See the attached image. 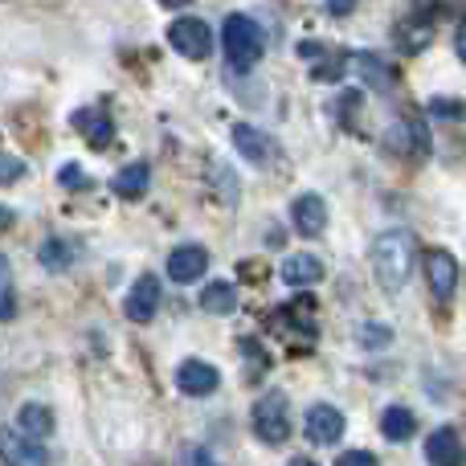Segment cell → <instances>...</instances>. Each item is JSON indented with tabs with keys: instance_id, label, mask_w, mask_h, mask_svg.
Listing matches in <instances>:
<instances>
[{
	"instance_id": "29",
	"label": "cell",
	"mask_w": 466,
	"mask_h": 466,
	"mask_svg": "<svg viewBox=\"0 0 466 466\" xmlns=\"http://www.w3.org/2000/svg\"><path fill=\"white\" fill-rule=\"evenodd\" d=\"M454 54H459L466 66V21H459V29H454Z\"/></svg>"
},
{
	"instance_id": "14",
	"label": "cell",
	"mask_w": 466,
	"mask_h": 466,
	"mask_svg": "<svg viewBox=\"0 0 466 466\" xmlns=\"http://www.w3.org/2000/svg\"><path fill=\"white\" fill-rule=\"evenodd\" d=\"M74 127L86 136L90 147H106L115 139V123L103 106H82V111H74Z\"/></svg>"
},
{
	"instance_id": "24",
	"label": "cell",
	"mask_w": 466,
	"mask_h": 466,
	"mask_svg": "<svg viewBox=\"0 0 466 466\" xmlns=\"http://www.w3.org/2000/svg\"><path fill=\"white\" fill-rule=\"evenodd\" d=\"M218 193H221V201H238V177H233V172H218Z\"/></svg>"
},
{
	"instance_id": "25",
	"label": "cell",
	"mask_w": 466,
	"mask_h": 466,
	"mask_svg": "<svg viewBox=\"0 0 466 466\" xmlns=\"http://www.w3.org/2000/svg\"><path fill=\"white\" fill-rule=\"evenodd\" d=\"M360 339H364V344H369V348H377V344H389V339H393V336H389V331L380 328V323H369V328L360 331Z\"/></svg>"
},
{
	"instance_id": "33",
	"label": "cell",
	"mask_w": 466,
	"mask_h": 466,
	"mask_svg": "<svg viewBox=\"0 0 466 466\" xmlns=\"http://www.w3.org/2000/svg\"><path fill=\"white\" fill-rule=\"evenodd\" d=\"M287 466H315L311 459H295V462H287Z\"/></svg>"
},
{
	"instance_id": "22",
	"label": "cell",
	"mask_w": 466,
	"mask_h": 466,
	"mask_svg": "<svg viewBox=\"0 0 466 466\" xmlns=\"http://www.w3.org/2000/svg\"><path fill=\"white\" fill-rule=\"evenodd\" d=\"M426 111H430V115H442V119H459V115H462V103H451V98H434Z\"/></svg>"
},
{
	"instance_id": "8",
	"label": "cell",
	"mask_w": 466,
	"mask_h": 466,
	"mask_svg": "<svg viewBox=\"0 0 466 466\" xmlns=\"http://www.w3.org/2000/svg\"><path fill=\"white\" fill-rule=\"evenodd\" d=\"M218 385H221V372L209 360H185L177 369V389L185 397H209L218 393Z\"/></svg>"
},
{
	"instance_id": "2",
	"label": "cell",
	"mask_w": 466,
	"mask_h": 466,
	"mask_svg": "<svg viewBox=\"0 0 466 466\" xmlns=\"http://www.w3.org/2000/svg\"><path fill=\"white\" fill-rule=\"evenodd\" d=\"M221 41H226V57L233 70H249V66L262 57L266 41H262V29L249 21L246 13H229L226 25H221Z\"/></svg>"
},
{
	"instance_id": "7",
	"label": "cell",
	"mask_w": 466,
	"mask_h": 466,
	"mask_svg": "<svg viewBox=\"0 0 466 466\" xmlns=\"http://www.w3.org/2000/svg\"><path fill=\"white\" fill-rule=\"evenodd\" d=\"M307 438H311L315 446H336L339 438H344V413L323 401L311 405V410H307Z\"/></svg>"
},
{
	"instance_id": "11",
	"label": "cell",
	"mask_w": 466,
	"mask_h": 466,
	"mask_svg": "<svg viewBox=\"0 0 466 466\" xmlns=\"http://www.w3.org/2000/svg\"><path fill=\"white\" fill-rule=\"evenodd\" d=\"M290 221H295V229L303 233V238H319V233L328 229V205H323V197H315V193L295 197Z\"/></svg>"
},
{
	"instance_id": "15",
	"label": "cell",
	"mask_w": 466,
	"mask_h": 466,
	"mask_svg": "<svg viewBox=\"0 0 466 466\" xmlns=\"http://www.w3.org/2000/svg\"><path fill=\"white\" fill-rule=\"evenodd\" d=\"M279 274L287 287H311V282L323 279V262L315 254H287L279 266Z\"/></svg>"
},
{
	"instance_id": "13",
	"label": "cell",
	"mask_w": 466,
	"mask_h": 466,
	"mask_svg": "<svg viewBox=\"0 0 466 466\" xmlns=\"http://www.w3.org/2000/svg\"><path fill=\"white\" fill-rule=\"evenodd\" d=\"M209 270V254L205 246H177L168 254V279L172 282H197Z\"/></svg>"
},
{
	"instance_id": "28",
	"label": "cell",
	"mask_w": 466,
	"mask_h": 466,
	"mask_svg": "<svg viewBox=\"0 0 466 466\" xmlns=\"http://www.w3.org/2000/svg\"><path fill=\"white\" fill-rule=\"evenodd\" d=\"M13 311H16V299H13V270H8V262H5V319H13Z\"/></svg>"
},
{
	"instance_id": "31",
	"label": "cell",
	"mask_w": 466,
	"mask_h": 466,
	"mask_svg": "<svg viewBox=\"0 0 466 466\" xmlns=\"http://www.w3.org/2000/svg\"><path fill=\"white\" fill-rule=\"evenodd\" d=\"M352 5H356V0H328V13H336V16H339V13H348Z\"/></svg>"
},
{
	"instance_id": "19",
	"label": "cell",
	"mask_w": 466,
	"mask_h": 466,
	"mask_svg": "<svg viewBox=\"0 0 466 466\" xmlns=\"http://www.w3.org/2000/svg\"><path fill=\"white\" fill-rule=\"evenodd\" d=\"M233 307H238V287L226 279H218V282H209V287L201 290V311H209V315H229Z\"/></svg>"
},
{
	"instance_id": "20",
	"label": "cell",
	"mask_w": 466,
	"mask_h": 466,
	"mask_svg": "<svg viewBox=\"0 0 466 466\" xmlns=\"http://www.w3.org/2000/svg\"><path fill=\"white\" fill-rule=\"evenodd\" d=\"M37 262L46 266V270H66V266L74 262V246L66 238H46L41 241V249H37Z\"/></svg>"
},
{
	"instance_id": "17",
	"label": "cell",
	"mask_w": 466,
	"mask_h": 466,
	"mask_svg": "<svg viewBox=\"0 0 466 466\" xmlns=\"http://www.w3.org/2000/svg\"><path fill=\"white\" fill-rule=\"evenodd\" d=\"M16 430H21L25 438H33V442H41L46 434H54V413H49L46 405L29 401L16 410Z\"/></svg>"
},
{
	"instance_id": "9",
	"label": "cell",
	"mask_w": 466,
	"mask_h": 466,
	"mask_svg": "<svg viewBox=\"0 0 466 466\" xmlns=\"http://www.w3.org/2000/svg\"><path fill=\"white\" fill-rule=\"evenodd\" d=\"M160 311V279L156 274H139L136 287L127 295V319L131 323H152Z\"/></svg>"
},
{
	"instance_id": "4",
	"label": "cell",
	"mask_w": 466,
	"mask_h": 466,
	"mask_svg": "<svg viewBox=\"0 0 466 466\" xmlns=\"http://www.w3.org/2000/svg\"><path fill=\"white\" fill-rule=\"evenodd\" d=\"M168 41L180 57H193V62H205V57L213 54V29L201 16H180V21H172Z\"/></svg>"
},
{
	"instance_id": "6",
	"label": "cell",
	"mask_w": 466,
	"mask_h": 466,
	"mask_svg": "<svg viewBox=\"0 0 466 466\" xmlns=\"http://www.w3.org/2000/svg\"><path fill=\"white\" fill-rule=\"evenodd\" d=\"M426 282H430L438 303H446V299L459 290V262H454L446 249H430L426 254Z\"/></svg>"
},
{
	"instance_id": "12",
	"label": "cell",
	"mask_w": 466,
	"mask_h": 466,
	"mask_svg": "<svg viewBox=\"0 0 466 466\" xmlns=\"http://www.w3.org/2000/svg\"><path fill=\"white\" fill-rule=\"evenodd\" d=\"M0 446H5V462H8V466H49L46 446L33 442V438H25L16 426H13V430H5Z\"/></svg>"
},
{
	"instance_id": "30",
	"label": "cell",
	"mask_w": 466,
	"mask_h": 466,
	"mask_svg": "<svg viewBox=\"0 0 466 466\" xmlns=\"http://www.w3.org/2000/svg\"><path fill=\"white\" fill-rule=\"evenodd\" d=\"M16 177H21V164H16L13 156H5V177H0V180H5V185H13Z\"/></svg>"
},
{
	"instance_id": "18",
	"label": "cell",
	"mask_w": 466,
	"mask_h": 466,
	"mask_svg": "<svg viewBox=\"0 0 466 466\" xmlns=\"http://www.w3.org/2000/svg\"><path fill=\"white\" fill-rule=\"evenodd\" d=\"M413 430H418V421H413V413L405 410V405H389V410L380 413V434H385L389 442H410Z\"/></svg>"
},
{
	"instance_id": "16",
	"label": "cell",
	"mask_w": 466,
	"mask_h": 466,
	"mask_svg": "<svg viewBox=\"0 0 466 466\" xmlns=\"http://www.w3.org/2000/svg\"><path fill=\"white\" fill-rule=\"evenodd\" d=\"M147 185H152V168L147 164H127V168H119L111 177V193L119 201H139L147 193Z\"/></svg>"
},
{
	"instance_id": "10",
	"label": "cell",
	"mask_w": 466,
	"mask_h": 466,
	"mask_svg": "<svg viewBox=\"0 0 466 466\" xmlns=\"http://www.w3.org/2000/svg\"><path fill=\"white\" fill-rule=\"evenodd\" d=\"M426 459L430 466H466V446L454 426H438L426 438Z\"/></svg>"
},
{
	"instance_id": "32",
	"label": "cell",
	"mask_w": 466,
	"mask_h": 466,
	"mask_svg": "<svg viewBox=\"0 0 466 466\" xmlns=\"http://www.w3.org/2000/svg\"><path fill=\"white\" fill-rule=\"evenodd\" d=\"M160 5H164V8H185L188 0H160Z\"/></svg>"
},
{
	"instance_id": "3",
	"label": "cell",
	"mask_w": 466,
	"mask_h": 466,
	"mask_svg": "<svg viewBox=\"0 0 466 466\" xmlns=\"http://www.w3.org/2000/svg\"><path fill=\"white\" fill-rule=\"evenodd\" d=\"M254 434L266 446H282L290 438V410L279 389H270V393H262L254 401Z\"/></svg>"
},
{
	"instance_id": "27",
	"label": "cell",
	"mask_w": 466,
	"mask_h": 466,
	"mask_svg": "<svg viewBox=\"0 0 466 466\" xmlns=\"http://www.w3.org/2000/svg\"><path fill=\"white\" fill-rule=\"evenodd\" d=\"M57 180H62V185H74V188H82V185H86V177H82V168H78V164H66V168L57 172Z\"/></svg>"
},
{
	"instance_id": "26",
	"label": "cell",
	"mask_w": 466,
	"mask_h": 466,
	"mask_svg": "<svg viewBox=\"0 0 466 466\" xmlns=\"http://www.w3.org/2000/svg\"><path fill=\"white\" fill-rule=\"evenodd\" d=\"M185 466H218V462H213V454L205 451V446H188V451H185Z\"/></svg>"
},
{
	"instance_id": "1",
	"label": "cell",
	"mask_w": 466,
	"mask_h": 466,
	"mask_svg": "<svg viewBox=\"0 0 466 466\" xmlns=\"http://www.w3.org/2000/svg\"><path fill=\"white\" fill-rule=\"evenodd\" d=\"M413 262H418V238L410 229H389L372 241V274L389 295H397L410 282Z\"/></svg>"
},
{
	"instance_id": "21",
	"label": "cell",
	"mask_w": 466,
	"mask_h": 466,
	"mask_svg": "<svg viewBox=\"0 0 466 466\" xmlns=\"http://www.w3.org/2000/svg\"><path fill=\"white\" fill-rule=\"evenodd\" d=\"M360 70L369 74V82L372 86H389V74L380 70V62H377V54H360Z\"/></svg>"
},
{
	"instance_id": "5",
	"label": "cell",
	"mask_w": 466,
	"mask_h": 466,
	"mask_svg": "<svg viewBox=\"0 0 466 466\" xmlns=\"http://www.w3.org/2000/svg\"><path fill=\"white\" fill-rule=\"evenodd\" d=\"M233 147H238V156H246L249 164H258V168H266V164L279 160V144H274V136H266L262 127H254V123H233Z\"/></svg>"
},
{
	"instance_id": "23",
	"label": "cell",
	"mask_w": 466,
	"mask_h": 466,
	"mask_svg": "<svg viewBox=\"0 0 466 466\" xmlns=\"http://www.w3.org/2000/svg\"><path fill=\"white\" fill-rule=\"evenodd\" d=\"M336 466H380L377 459H372L369 451H348V454H339Z\"/></svg>"
}]
</instances>
